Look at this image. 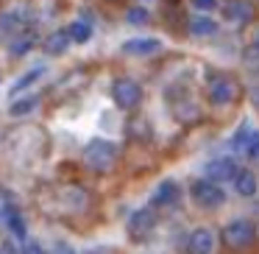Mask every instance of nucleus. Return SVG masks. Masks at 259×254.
Returning a JSON list of instances; mask_svg holds the SVG:
<instances>
[{
	"label": "nucleus",
	"instance_id": "nucleus-5",
	"mask_svg": "<svg viewBox=\"0 0 259 254\" xmlns=\"http://www.w3.org/2000/svg\"><path fill=\"white\" fill-rule=\"evenodd\" d=\"M125 229H128L131 240H148V237L156 232V209L153 207L134 209L131 218H128V224H125Z\"/></svg>",
	"mask_w": 259,
	"mask_h": 254
},
{
	"label": "nucleus",
	"instance_id": "nucleus-1",
	"mask_svg": "<svg viewBox=\"0 0 259 254\" xmlns=\"http://www.w3.org/2000/svg\"><path fill=\"white\" fill-rule=\"evenodd\" d=\"M259 232H256V224L251 218H231L229 224L223 226L220 232V240L231 248V251H245L256 243Z\"/></svg>",
	"mask_w": 259,
	"mask_h": 254
},
{
	"label": "nucleus",
	"instance_id": "nucleus-4",
	"mask_svg": "<svg viewBox=\"0 0 259 254\" xmlns=\"http://www.w3.org/2000/svg\"><path fill=\"white\" fill-rule=\"evenodd\" d=\"M231 151L242 159L259 162V129H253L251 123H242L231 137Z\"/></svg>",
	"mask_w": 259,
	"mask_h": 254
},
{
	"label": "nucleus",
	"instance_id": "nucleus-22",
	"mask_svg": "<svg viewBox=\"0 0 259 254\" xmlns=\"http://www.w3.org/2000/svg\"><path fill=\"white\" fill-rule=\"evenodd\" d=\"M125 20H128L131 25H145L148 20H151V14H148V9H142V6H131L128 12H125Z\"/></svg>",
	"mask_w": 259,
	"mask_h": 254
},
{
	"label": "nucleus",
	"instance_id": "nucleus-26",
	"mask_svg": "<svg viewBox=\"0 0 259 254\" xmlns=\"http://www.w3.org/2000/svg\"><path fill=\"white\" fill-rule=\"evenodd\" d=\"M251 51H253V53H256V56H259V34L253 37V45H251Z\"/></svg>",
	"mask_w": 259,
	"mask_h": 254
},
{
	"label": "nucleus",
	"instance_id": "nucleus-11",
	"mask_svg": "<svg viewBox=\"0 0 259 254\" xmlns=\"http://www.w3.org/2000/svg\"><path fill=\"white\" fill-rule=\"evenodd\" d=\"M28 28V12L25 9H12V12H3L0 14V34L12 40L14 34Z\"/></svg>",
	"mask_w": 259,
	"mask_h": 254
},
{
	"label": "nucleus",
	"instance_id": "nucleus-16",
	"mask_svg": "<svg viewBox=\"0 0 259 254\" xmlns=\"http://www.w3.org/2000/svg\"><path fill=\"white\" fill-rule=\"evenodd\" d=\"M45 53H51V56H62V53H67V48H70V37H67V31L64 28H56L53 34H48V40H45Z\"/></svg>",
	"mask_w": 259,
	"mask_h": 254
},
{
	"label": "nucleus",
	"instance_id": "nucleus-24",
	"mask_svg": "<svg viewBox=\"0 0 259 254\" xmlns=\"http://www.w3.org/2000/svg\"><path fill=\"white\" fill-rule=\"evenodd\" d=\"M190 3H192V9L201 12V14H209L212 9H218V0H190Z\"/></svg>",
	"mask_w": 259,
	"mask_h": 254
},
{
	"label": "nucleus",
	"instance_id": "nucleus-19",
	"mask_svg": "<svg viewBox=\"0 0 259 254\" xmlns=\"http://www.w3.org/2000/svg\"><path fill=\"white\" fill-rule=\"evenodd\" d=\"M31 48H34V34H31V31H20V34H14L12 40H9L12 56H25Z\"/></svg>",
	"mask_w": 259,
	"mask_h": 254
},
{
	"label": "nucleus",
	"instance_id": "nucleus-2",
	"mask_svg": "<svg viewBox=\"0 0 259 254\" xmlns=\"http://www.w3.org/2000/svg\"><path fill=\"white\" fill-rule=\"evenodd\" d=\"M84 162H87V168L98 170V173H106V170H112L114 162H117V146H114L112 140H103V137H98V140L87 142V148H84Z\"/></svg>",
	"mask_w": 259,
	"mask_h": 254
},
{
	"label": "nucleus",
	"instance_id": "nucleus-25",
	"mask_svg": "<svg viewBox=\"0 0 259 254\" xmlns=\"http://www.w3.org/2000/svg\"><path fill=\"white\" fill-rule=\"evenodd\" d=\"M56 254H75V251L67 246V243H56Z\"/></svg>",
	"mask_w": 259,
	"mask_h": 254
},
{
	"label": "nucleus",
	"instance_id": "nucleus-9",
	"mask_svg": "<svg viewBox=\"0 0 259 254\" xmlns=\"http://www.w3.org/2000/svg\"><path fill=\"white\" fill-rule=\"evenodd\" d=\"M112 98L120 109H134L142 101V87L134 79H117L112 84Z\"/></svg>",
	"mask_w": 259,
	"mask_h": 254
},
{
	"label": "nucleus",
	"instance_id": "nucleus-12",
	"mask_svg": "<svg viewBox=\"0 0 259 254\" xmlns=\"http://www.w3.org/2000/svg\"><path fill=\"white\" fill-rule=\"evenodd\" d=\"M159 51H162V40H156V37H137V40L123 42L125 56H153Z\"/></svg>",
	"mask_w": 259,
	"mask_h": 254
},
{
	"label": "nucleus",
	"instance_id": "nucleus-10",
	"mask_svg": "<svg viewBox=\"0 0 259 254\" xmlns=\"http://www.w3.org/2000/svg\"><path fill=\"white\" fill-rule=\"evenodd\" d=\"M237 173V162L231 157H214L206 162V168H203V176L212 182H218V185H226V182H231Z\"/></svg>",
	"mask_w": 259,
	"mask_h": 254
},
{
	"label": "nucleus",
	"instance_id": "nucleus-20",
	"mask_svg": "<svg viewBox=\"0 0 259 254\" xmlns=\"http://www.w3.org/2000/svg\"><path fill=\"white\" fill-rule=\"evenodd\" d=\"M67 37H70V42H90V37H92V25L90 23H84V20H75V23H70L67 28Z\"/></svg>",
	"mask_w": 259,
	"mask_h": 254
},
{
	"label": "nucleus",
	"instance_id": "nucleus-7",
	"mask_svg": "<svg viewBox=\"0 0 259 254\" xmlns=\"http://www.w3.org/2000/svg\"><path fill=\"white\" fill-rule=\"evenodd\" d=\"M214 248H218V235L209 226H195L184 240L187 254H214Z\"/></svg>",
	"mask_w": 259,
	"mask_h": 254
},
{
	"label": "nucleus",
	"instance_id": "nucleus-17",
	"mask_svg": "<svg viewBox=\"0 0 259 254\" xmlns=\"http://www.w3.org/2000/svg\"><path fill=\"white\" fill-rule=\"evenodd\" d=\"M36 106H39V95L31 92V95H23V98H17V101H12L9 115H12V118H25V115H31Z\"/></svg>",
	"mask_w": 259,
	"mask_h": 254
},
{
	"label": "nucleus",
	"instance_id": "nucleus-28",
	"mask_svg": "<svg viewBox=\"0 0 259 254\" xmlns=\"http://www.w3.org/2000/svg\"><path fill=\"white\" fill-rule=\"evenodd\" d=\"M142 3H151V0H142Z\"/></svg>",
	"mask_w": 259,
	"mask_h": 254
},
{
	"label": "nucleus",
	"instance_id": "nucleus-18",
	"mask_svg": "<svg viewBox=\"0 0 259 254\" xmlns=\"http://www.w3.org/2000/svg\"><path fill=\"white\" fill-rule=\"evenodd\" d=\"M187 25H190V34L192 37H212L214 31H218V23H214L209 14H195Z\"/></svg>",
	"mask_w": 259,
	"mask_h": 254
},
{
	"label": "nucleus",
	"instance_id": "nucleus-14",
	"mask_svg": "<svg viewBox=\"0 0 259 254\" xmlns=\"http://www.w3.org/2000/svg\"><path fill=\"white\" fill-rule=\"evenodd\" d=\"M223 14H226V20L234 23V25H248V23H253V17H256V12H253V6L248 3V0H231L229 6L223 9Z\"/></svg>",
	"mask_w": 259,
	"mask_h": 254
},
{
	"label": "nucleus",
	"instance_id": "nucleus-27",
	"mask_svg": "<svg viewBox=\"0 0 259 254\" xmlns=\"http://www.w3.org/2000/svg\"><path fill=\"white\" fill-rule=\"evenodd\" d=\"M87 254H98V251H87Z\"/></svg>",
	"mask_w": 259,
	"mask_h": 254
},
{
	"label": "nucleus",
	"instance_id": "nucleus-13",
	"mask_svg": "<svg viewBox=\"0 0 259 254\" xmlns=\"http://www.w3.org/2000/svg\"><path fill=\"white\" fill-rule=\"evenodd\" d=\"M231 185H234V193L242 196V198H253L259 193V179H256V173H253L251 168H237Z\"/></svg>",
	"mask_w": 259,
	"mask_h": 254
},
{
	"label": "nucleus",
	"instance_id": "nucleus-8",
	"mask_svg": "<svg viewBox=\"0 0 259 254\" xmlns=\"http://www.w3.org/2000/svg\"><path fill=\"white\" fill-rule=\"evenodd\" d=\"M179 201H181V185L176 179L159 182L151 193V207L153 209H173V207H179Z\"/></svg>",
	"mask_w": 259,
	"mask_h": 254
},
{
	"label": "nucleus",
	"instance_id": "nucleus-15",
	"mask_svg": "<svg viewBox=\"0 0 259 254\" xmlns=\"http://www.w3.org/2000/svg\"><path fill=\"white\" fill-rule=\"evenodd\" d=\"M3 224H6L9 235H14L17 240H25L28 235V226H25V218L17 207H3Z\"/></svg>",
	"mask_w": 259,
	"mask_h": 254
},
{
	"label": "nucleus",
	"instance_id": "nucleus-3",
	"mask_svg": "<svg viewBox=\"0 0 259 254\" xmlns=\"http://www.w3.org/2000/svg\"><path fill=\"white\" fill-rule=\"evenodd\" d=\"M190 198L201 209H220L226 204V190H223V185L203 176V179H195L190 185Z\"/></svg>",
	"mask_w": 259,
	"mask_h": 254
},
{
	"label": "nucleus",
	"instance_id": "nucleus-23",
	"mask_svg": "<svg viewBox=\"0 0 259 254\" xmlns=\"http://www.w3.org/2000/svg\"><path fill=\"white\" fill-rule=\"evenodd\" d=\"M20 254H48V251L39 240H25L23 246H20Z\"/></svg>",
	"mask_w": 259,
	"mask_h": 254
},
{
	"label": "nucleus",
	"instance_id": "nucleus-21",
	"mask_svg": "<svg viewBox=\"0 0 259 254\" xmlns=\"http://www.w3.org/2000/svg\"><path fill=\"white\" fill-rule=\"evenodd\" d=\"M42 73H45V64H36V67H31L28 73L23 76V79H17V81H14L12 92H23V90H28L31 84H36V81L42 79Z\"/></svg>",
	"mask_w": 259,
	"mask_h": 254
},
{
	"label": "nucleus",
	"instance_id": "nucleus-6",
	"mask_svg": "<svg viewBox=\"0 0 259 254\" xmlns=\"http://www.w3.org/2000/svg\"><path fill=\"white\" fill-rule=\"evenodd\" d=\"M206 95H209V103H214V106H229V103L237 101L240 87H237V81L229 79V76H212V79H209V87H206Z\"/></svg>",
	"mask_w": 259,
	"mask_h": 254
}]
</instances>
